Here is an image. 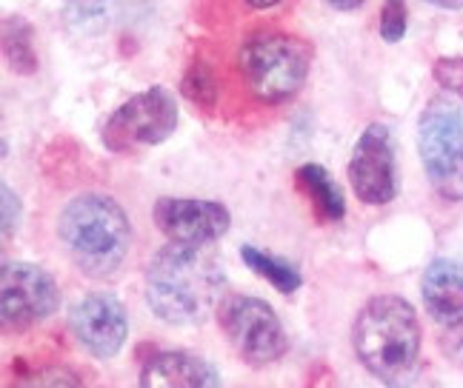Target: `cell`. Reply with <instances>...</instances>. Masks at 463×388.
Segmentation results:
<instances>
[{
  "mask_svg": "<svg viewBox=\"0 0 463 388\" xmlns=\"http://www.w3.org/2000/svg\"><path fill=\"white\" fill-rule=\"evenodd\" d=\"M226 286L223 260L212 245H164L146 266V303L166 326H194L218 311Z\"/></svg>",
  "mask_w": 463,
  "mask_h": 388,
  "instance_id": "obj_1",
  "label": "cell"
},
{
  "mask_svg": "<svg viewBox=\"0 0 463 388\" xmlns=\"http://www.w3.org/2000/svg\"><path fill=\"white\" fill-rule=\"evenodd\" d=\"M420 320L398 294H375L352 323V351L386 388H409L420 372Z\"/></svg>",
  "mask_w": 463,
  "mask_h": 388,
  "instance_id": "obj_2",
  "label": "cell"
},
{
  "mask_svg": "<svg viewBox=\"0 0 463 388\" xmlns=\"http://www.w3.org/2000/svg\"><path fill=\"white\" fill-rule=\"evenodd\" d=\"M58 237L75 269L92 280L115 277L132 249V226L109 194L89 191L69 200L58 217Z\"/></svg>",
  "mask_w": 463,
  "mask_h": 388,
  "instance_id": "obj_3",
  "label": "cell"
},
{
  "mask_svg": "<svg viewBox=\"0 0 463 388\" xmlns=\"http://www.w3.org/2000/svg\"><path fill=\"white\" fill-rule=\"evenodd\" d=\"M312 66V46L298 34L258 29L238 49V69L263 103H287L304 89Z\"/></svg>",
  "mask_w": 463,
  "mask_h": 388,
  "instance_id": "obj_4",
  "label": "cell"
},
{
  "mask_svg": "<svg viewBox=\"0 0 463 388\" xmlns=\"http://www.w3.org/2000/svg\"><path fill=\"white\" fill-rule=\"evenodd\" d=\"M418 152L426 178L443 200H463V103L438 95L418 123Z\"/></svg>",
  "mask_w": 463,
  "mask_h": 388,
  "instance_id": "obj_5",
  "label": "cell"
},
{
  "mask_svg": "<svg viewBox=\"0 0 463 388\" xmlns=\"http://www.w3.org/2000/svg\"><path fill=\"white\" fill-rule=\"evenodd\" d=\"M218 323L235 355L252 368H266L287 355L289 340L278 311L260 297L229 294L218 306Z\"/></svg>",
  "mask_w": 463,
  "mask_h": 388,
  "instance_id": "obj_6",
  "label": "cell"
},
{
  "mask_svg": "<svg viewBox=\"0 0 463 388\" xmlns=\"http://www.w3.org/2000/svg\"><path fill=\"white\" fill-rule=\"evenodd\" d=\"M177 100L164 86H152L132 95L127 103L103 123L100 140L103 146L115 154H127L137 149H149L169 140L177 129Z\"/></svg>",
  "mask_w": 463,
  "mask_h": 388,
  "instance_id": "obj_7",
  "label": "cell"
},
{
  "mask_svg": "<svg viewBox=\"0 0 463 388\" xmlns=\"http://www.w3.org/2000/svg\"><path fill=\"white\" fill-rule=\"evenodd\" d=\"M61 309V289L46 269L26 260L0 266V323L6 334L29 331Z\"/></svg>",
  "mask_w": 463,
  "mask_h": 388,
  "instance_id": "obj_8",
  "label": "cell"
},
{
  "mask_svg": "<svg viewBox=\"0 0 463 388\" xmlns=\"http://www.w3.org/2000/svg\"><path fill=\"white\" fill-rule=\"evenodd\" d=\"M349 183L358 200L386 206L398 194L395 137L386 123H369L349 157Z\"/></svg>",
  "mask_w": 463,
  "mask_h": 388,
  "instance_id": "obj_9",
  "label": "cell"
},
{
  "mask_svg": "<svg viewBox=\"0 0 463 388\" xmlns=\"http://www.w3.org/2000/svg\"><path fill=\"white\" fill-rule=\"evenodd\" d=\"M69 331L95 360H112L129 337V317L109 291H92L69 311Z\"/></svg>",
  "mask_w": 463,
  "mask_h": 388,
  "instance_id": "obj_10",
  "label": "cell"
},
{
  "mask_svg": "<svg viewBox=\"0 0 463 388\" xmlns=\"http://www.w3.org/2000/svg\"><path fill=\"white\" fill-rule=\"evenodd\" d=\"M155 226L172 243L186 245H212L221 240L229 226V208L218 200H192V198H160L155 203Z\"/></svg>",
  "mask_w": 463,
  "mask_h": 388,
  "instance_id": "obj_11",
  "label": "cell"
},
{
  "mask_svg": "<svg viewBox=\"0 0 463 388\" xmlns=\"http://www.w3.org/2000/svg\"><path fill=\"white\" fill-rule=\"evenodd\" d=\"M140 388H221L215 365L194 351H157L140 368Z\"/></svg>",
  "mask_w": 463,
  "mask_h": 388,
  "instance_id": "obj_12",
  "label": "cell"
},
{
  "mask_svg": "<svg viewBox=\"0 0 463 388\" xmlns=\"http://www.w3.org/2000/svg\"><path fill=\"white\" fill-rule=\"evenodd\" d=\"M420 294L432 320H438L440 326L463 323V263L435 260L423 272Z\"/></svg>",
  "mask_w": 463,
  "mask_h": 388,
  "instance_id": "obj_13",
  "label": "cell"
},
{
  "mask_svg": "<svg viewBox=\"0 0 463 388\" xmlns=\"http://www.w3.org/2000/svg\"><path fill=\"white\" fill-rule=\"evenodd\" d=\"M295 183L307 194V200L312 203L320 223H341L344 220V215H346L344 191L332 180V174L324 166L304 163L295 171Z\"/></svg>",
  "mask_w": 463,
  "mask_h": 388,
  "instance_id": "obj_14",
  "label": "cell"
},
{
  "mask_svg": "<svg viewBox=\"0 0 463 388\" xmlns=\"http://www.w3.org/2000/svg\"><path fill=\"white\" fill-rule=\"evenodd\" d=\"M4 58L14 75L38 72V51H34V29L26 17L9 14L4 17Z\"/></svg>",
  "mask_w": 463,
  "mask_h": 388,
  "instance_id": "obj_15",
  "label": "cell"
},
{
  "mask_svg": "<svg viewBox=\"0 0 463 388\" xmlns=\"http://www.w3.org/2000/svg\"><path fill=\"white\" fill-rule=\"evenodd\" d=\"M241 257H243V263L258 277L269 280L272 289L280 291V294H295L300 289V283H304V280H300V272L292 266L289 260L263 252V249H258V245H252V243L241 245Z\"/></svg>",
  "mask_w": 463,
  "mask_h": 388,
  "instance_id": "obj_16",
  "label": "cell"
},
{
  "mask_svg": "<svg viewBox=\"0 0 463 388\" xmlns=\"http://www.w3.org/2000/svg\"><path fill=\"white\" fill-rule=\"evenodd\" d=\"M9 388H86L80 374L69 365H41L21 372Z\"/></svg>",
  "mask_w": 463,
  "mask_h": 388,
  "instance_id": "obj_17",
  "label": "cell"
},
{
  "mask_svg": "<svg viewBox=\"0 0 463 388\" xmlns=\"http://www.w3.org/2000/svg\"><path fill=\"white\" fill-rule=\"evenodd\" d=\"M184 95L192 100V103H201V106H212L218 100V80H215V72L203 63V60H194L189 66V72L184 75V83H181Z\"/></svg>",
  "mask_w": 463,
  "mask_h": 388,
  "instance_id": "obj_18",
  "label": "cell"
},
{
  "mask_svg": "<svg viewBox=\"0 0 463 388\" xmlns=\"http://www.w3.org/2000/svg\"><path fill=\"white\" fill-rule=\"evenodd\" d=\"M381 34L389 43H398L406 34V0H386L381 14Z\"/></svg>",
  "mask_w": 463,
  "mask_h": 388,
  "instance_id": "obj_19",
  "label": "cell"
},
{
  "mask_svg": "<svg viewBox=\"0 0 463 388\" xmlns=\"http://www.w3.org/2000/svg\"><path fill=\"white\" fill-rule=\"evenodd\" d=\"M432 75L447 92H463V58H440Z\"/></svg>",
  "mask_w": 463,
  "mask_h": 388,
  "instance_id": "obj_20",
  "label": "cell"
},
{
  "mask_svg": "<svg viewBox=\"0 0 463 388\" xmlns=\"http://www.w3.org/2000/svg\"><path fill=\"white\" fill-rule=\"evenodd\" d=\"M440 351L449 363L463 368V323L443 326L440 331Z\"/></svg>",
  "mask_w": 463,
  "mask_h": 388,
  "instance_id": "obj_21",
  "label": "cell"
},
{
  "mask_svg": "<svg viewBox=\"0 0 463 388\" xmlns=\"http://www.w3.org/2000/svg\"><path fill=\"white\" fill-rule=\"evenodd\" d=\"M0 200H4V237L9 240L17 232V223H21V200L6 183L0 186Z\"/></svg>",
  "mask_w": 463,
  "mask_h": 388,
  "instance_id": "obj_22",
  "label": "cell"
},
{
  "mask_svg": "<svg viewBox=\"0 0 463 388\" xmlns=\"http://www.w3.org/2000/svg\"><path fill=\"white\" fill-rule=\"evenodd\" d=\"M329 6H335V9H344V12H349V9H358L364 0H326Z\"/></svg>",
  "mask_w": 463,
  "mask_h": 388,
  "instance_id": "obj_23",
  "label": "cell"
},
{
  "mask_svg": "<svg viewBox=\"0 0 463 388\" xmlns=\"http://www.w3.org/2000/svg\"><path fill=\"white\" fill-rule=\"evenodd\" d=\"M426 4L440 6V9H463V0H426Z\"/></svg>",
  "mask_w": 463,
  "mask_h": 388,
  "instance_id": "obj_24",
  "label": "cell"
},
{
  "mask_svg": "<svg viewBox=\"0 0 463 388\" xmlns=\"http://www.w3.org/2000/svg\"><path fill=\"white\" fill-rule=\"evenodd\" d=\"M246 4L252 6V9H272V6L280 4V0H246Z\"/></svg>",
  "mask_w": 463,
  "mask_h": 388,
  "instance_id": "obj_25",
  "label": "cell"
}]
</instances>
